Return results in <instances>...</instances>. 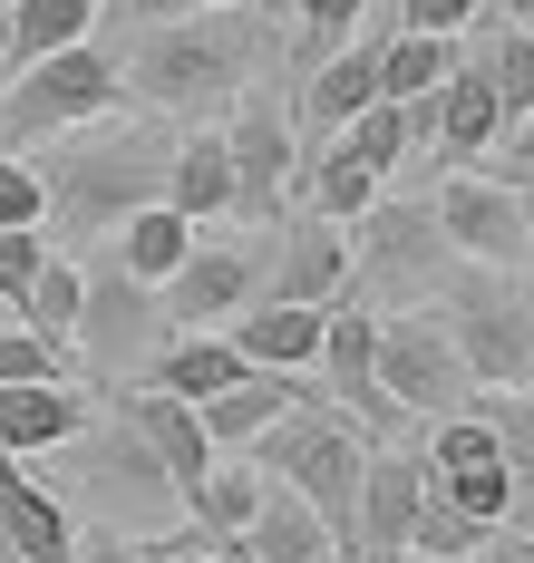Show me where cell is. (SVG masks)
Masks as SVG:
<instances>
[{"label":"cell","mask_w":534,"mask_h":563,"mask_svg":"<svg viewBox=\"0 0 534 563\" xmlns=\"http://www.w3.org/2000/svg\"><path fill=\"white\" fill-rule=\"evenodd\" d=\"M379 195H389V185H379L369 166H351L341 146H331V156L311 166V214H331V224H359V214H369Z\"/></svg>","instance_id":"33"},{"label":"cell","mask_w":534,"mask_h":563,"mask_svg":"<svg viewBox=\"0 0 534 563\" xmlns=\"http://www.w3.org/2000/svg\"><path fill=\"white\" fill-rule=\"evenodd\" d=\"M418 496H427V456H379L359 466V506H351V534H341V554L359 563H399L409 554V525H418Z\"/></svg>","instance_id":"12"},{"label":"cell","mask_w":534,"mask_h":563,"mask_svg":"<svg viewBox=\"0 0 534 563\" xmlns=\"http://www.w3.org/2000/svg\"><path fill=\"white\" fill-rule=\"evenodd\" d=\"M40 263H49V224H0V301H20Z\"/></svg>","instance_id":"37"},{"label":"cell","mask_w":534,"mask_h":563,"mask_svg":"<svg viewBox=\"0 0 534 563\" xmlns=\"http://www.w3.org/2000/svg\"><path fill=\"white\" fill-rule=\"evenodd\" d=\"M369 369H379L389 408H409V418H447V408L476 398V379H467V360H457V340H447L437 311H379Z\"/></svg>","instance_id":"7"},{"label":"cell","mask_w":534,"mask_h":563,"mask_svg":"<svg viewBox=\"0 0 534 563\" xmlns=\"http://www.w3.org/2000/svg\"><path fill=\"white\" fill-rule=\"evenodd\" d=\"M321 563H359V554H341V544H331V554H321Z\"/></svg>","instance_id":"42"},{"label":"cell","mask_w":534,"mask_h":563,"mask_svg":"<svg viewBox=\"0 0 534 563\" xmlns=\"http://www.w3.org/2000/svg\"><path fill=\"white\" fill-rule=\"evenodd\" d=\"M427 224L447 233L457 263H486V273H525V185L486 166H447L437 175V205Z\"/></svg>","instance_id":"8"},{"label":"cell","mask_w":534,"mask_h":563,"mask_svg":"<svg viewBox=\"0 0 534 563\" xmlns=\"http://www.w3.org/2000/svg\"><path fill=\"white\" fill-rule=\"evenodd\" d=\"M224 156H234V224H272V205H282V185H292L301 166H292V126H282V108H272L263 88L234 98Z\"/></svg>","instance_id":"11"},{"label":"cell","mask_w":534,"mask_h":563,"mask_svg":"<svg viewBox=\"0 0 534 563\" xmlns=\"http://www.w3.org/2000/svg\"><path fill=\"white\" fill-rule=\"evenodd\" d=\"M234 563H253V554H234Z\"/></svg>","instance_id":"44"},{"label":"cell","mask_w":534,"mask_h":563,"mask_svg":"<svg viewBox=\"0 0 534 563\" xmlns=\"http://www.w3.org/2000/svg\"><path fill=\"white\" fill-rule=\"evenodd\" d=\"M437 321H447L476 389H525L534 379V291H515V273L457 263L437 282Z\"/></svg>","instance_id":"4"},{"label":"cell","mask_w":534,"mask_h":563,"mask_svg":"<svg viewBox=\"0 0 534 563\" xmlns=\"http://www.w3.org/2000/svg\"><path fill=\"white\" fill-rule=\"evenodd\" d=\"M234 554H253V563H321L331 554V525L301 506L282 476H263V506H253V525L234 534Z\"/></svg>","instance_id":"22"},{"label":"cell","mask_w":534,"mask_h":563,"mask_svg":"<svg viewBox=\"0 0 534 563\" xmlns=\"http://www.w3.org/2000/svg\"><path fill=\"white\" fill-rule=\"evenodd\" d=\"M0 224H49V185L20 146H0Z\"/></svg>","instance_id":"35"},{"label":"cell","mask_w":534,"mask_h":563,"mask_svg":"<svg viewBox=\"0 0 534 563\" xmlns=\"http://www.w3.org/2000/svg\"><path fill=\"white\" fill-rule=\"evenodd\" d=\"M331 146H341L351 166H369L379 185H389V175H399V166L418 156V136H409V108H399V98H369L359 117H341V126H331Z\"/></svg>","instance_id":"28"},{"label":"cell","mask_w":534,"mask_h":563,"mask_svg":"<svg viewBox=\"0 0 534 563\" xmlns=\"http://www.w3.org/2000/svg\"><path fill=\"white\" fill-rule=\"evenodd\" d=\"M292 10H301V68H311L321 49H341L359 20H369V0H292Z\"/></svg>","instance_id":"36"},{"label":"cell","mask_w":534,"mask_h":563,"mask_svg":"<svg viewBox=\"0 0 534 563\" xmlns=\"http://www.w3.org/2000/svg\"><path fill=\"white\" fill-rule=\"evenodd\" d=\"M243 456H253L263 476H282L301 506L331 525V544L351 534V506H359V466H369V438H359L341 408H311V398H301V408H282V418H272V428H263V438H253Z\"/></svg>","instance_id":"3"},{"label":"cell","mask_w":534,"mask_h":563,"mask_svg":"<svg viewBox=\"0 0 534 563\" xmlns=\"http://www.w3.org/2000/svg\"><path fill=\"white\" fill-rule=\"evenodd\" d=\"M88 438V398L68 379H0V456H59Z\"/></svg>","instance_id":"15"},{"label":"cell","mask_w":534,"mask_h":563,"mask_svg":"<svg viewBox=\"0 0 534 563\" xmlns=\"http://www.w3.org/2000/svg\"><path fill=\"white\" fill-rule=\"evenodd\" d=\"M166 205L185 224H234V156H224V126H194L166 156Z\"/></svg>","instance_id":"18"},{"label":"cell","mask_w":534,"mask_h":563,"mask_svg":"<svg viewBox=\"0 0 534 563\" xmlns=\"http://www.w3.org/2000/svg\"><path fill=\"white\" fill-rule=\"evenodd\" d=\"M263 58H272V40H263V20L243 0V10L146 20V40L118 58V78H126V98H146V108H166V117H214V108H234L243 88H253Z\"/></svg>","instance_id":"1"},{"label":"cell","mask_w":534,"mask_h":563,"mask_svg":"<svg viewBox=\"0 0 534 563\" xmlns=\"http://www.w3.org/2000/svg\"><path fill=\"white\" fill-rule=\"evenodd\" d=\"M253 506H263V466H253V456H234V448H224L194 486H185V515H194L204 534H224V544L253 525Z\"/></svg>","instance_id":"25"},{"label":"cell","mask_w":534,"mask_h":563,"mask_svg":"<svg viewBox=\"0 0 534 563\" xmlns=\"http://www.w3.org/2000/svg\"><path fill=\"white\" fill-rule=\"evenodd\" d=\"M78 360H68V340H49V331H0V379H68Z\"/></svg>","instance_id":"34"},{"label":"cell","mask_w":534,"mask_h":563,"mask_svg":"<svg viewBox=\"0 0 534 563\" xmlns=\"http://www.w3.org/2000/svg\"><path fill=\"white\" fill-rule=\"evenodd\" d=\"M379 40L389 30H369V40H341V49L311 58V88H301V126H341V117H359L369 98H379Z\"/></svg>","instance_id":"20"},{"label":"cell","mask_w":534,"mask_h":563,"mask_svg":"<svg viewBox=\"0 0 534 563\" xmlns=\"http://www.w3.org/2000/svg\"><path fill=\"white\" fill-rule=\"evenodd\" d=\"M282 408H301V389H292V369H243L234 389H214L204 398V408H194V418H204V438H214V448H253V438H263V428H272V418H282Z\"/></svg>","instance_id":"23"},{"label":"cell","mask_w":534,"mask_h":563,"mask_svg":"<svg viewBox=\"0 0 534 563\" xmlns=\"http://www.w3.org/2000/svg\"><path fill=\"white\" fill-rule=\"evenodd\" d=\"M496 0H399V30H476Z\"/></svg>","instance_id":"38"},{"label":"cell","mask_w":534,"mask_h":563,"mask_svg":"<svg viewBox=\"0 0 534 563\" xmlns=\"http://www.w3.org/2000/svg\"><path fill=\"white\" fill-rule=\"evenodd\" d=\"M496 146H505V156H515V175H534V108L515 117V126H505V136H496Z\"/></svg>","instance_id":"39"},{"label":"cell","mask_w":534,"mask_h":563,"mask_svg":"<svg viewBox=\"0 0 534 563\" xmlns=\"http://www.w3.org/2000/svg\"><path fill=\"white\" fill-rule=\"evenodd\" d=\"M525 185V273H534V175H515Z\"/></svg>","instance_id":"41"},{"label":"cell","mask_w":534,"mask_h":563,"mask_svg":"<svg viewBox=\"0 0 534 563\" xmlns=\"http://www.w3.org/2000/svg\"><path fill=\"white\" fill-rule=\"evenodd\" d=\"M515 20H525V30H534V0H525V10H515Z\"/></svg>","instance_id":"43"},{"label":"cell","mask_w":534,"mask_h":563,"mask_svg":"<svg viewBox=\"0 0 534 563\" xmlns=\"http://www.w3.org/2000/svg\"><path fill=\"white\" fill-rule=\"evenodd\" d=\"M437 496L457 515H476V525H505V515L525 506V486H515V466L505 456H486V466H457V476H437Z\"/></svg>","instance_id":"31"},{"label":"cell","mask_w":534,"mask_h":563,"mask_svg":"<svg viewBox=\"0 0 534 563\" xmlns=\"http://www.w3.org/2000/svg\"><path fill=\"white\" fill-rule=\"evenodd\" d=\"M263 291H282V301H341L351 291V224L292 214L282 224V253L263 263Z\"/></svg>","instance_id":"14"},{"label":"cell","mask_w":534,"mask_h":563,"mask_svg":"<svg viewBox=\"0 0 534 563\" xmlns=\"http://www.w3.org/2000/svg\"><path fill=\"white\" fill-rule=\"evenodd\" d=\"M457 58H467L476 78L496 88L505 126H515V117L534 108V30H525V20H486V40H476V49H457Z\"/></svg>","instance_id":"27"},{"label":"cell","mask_w":534,"mask_h":563,"mask_svg":"<svg viewBox=\"0 0 534 563\" xmlns=\"http://www.w3.org/2000/svg\"><path fill=\"white\" fill-rule=\"evenodd\" d=\"M166 331V311H156V291H146V282H88V301H78V340H88V350H98V360H136V350H146V340Z\"/></svg>","instance_id":"19"},{"label":"cell","mask_w":534,"mask_h":563,"mask_svg":"<svg viewBox=\"0 0 534 563\" xmlns=\"http://www.w3.org/2000/svg\"><path fill=\"white\" fill-rule=\"evenodd\" d=\"M98 10H108V0H10V20H0V58L20 68V58L68 49V40L98 30Z\"/></svg>","instance_id":"26"},{"label":"cell","mask_w":534,"mask_h":563,"mask_svg":"<svg viewBox=\"0 0 534 563\" xmlns=\"http://www.w3.org/2000/svg\"><path fill=\"white\" fill-rule=\"evenodd\" d=\"M126 428H136V438H146V456L166 466L176 506H185V486H194V476H204V466L224 456L214 438H204V418H194L185 398H166V389H136V398H126Z\"/></svg>","instance_id":"17"},{"label":"cell","mask_w":534,"mask_h":563,"mask_svg":"<svg viewBox=\"0 0 534 563\" xmlns=\"http://www.w3.org/2000/svg\"><path fill=\"white\" fill-rule=\"evenodd\" d=\"M476 418L496 428V456L515 466V486H534V379H525V389H486V398H476Z\"/></svg>","instance_id":"32"},{"label":"cell","mask_w":534,"mask_h":563,"mask_svg":"<svg viewBox=\"0 0 534 563\" xmlns=\"http://www.w3.org/2000/svg\"><path fill=\"white\" fill-rule=\"evenodd\" d=\"M78 301H88V273H78V263H59V253H49V263H40V273L20 282V301H10V311H20V321H30V331H49V340H68V350H78Z\"/></svg>","instance_id":"30"},{"label":"cell","mask_w":534,"mask_h":563,"mask_svg":"<svg viewBox=\"0 0 534 563\" xmlns=\"http://www.w3.org/2000/svg\"><path fill=\"white\" fill-rule=\"evenodd\" d=\"M457 273V253H447V233L427 224V205H369L351 224V301H409V291H437V282Z\"/></svg>","instance_id":"6"},{"label":"cell","mask_w":534,"mask_h":563,"mask_svg":"<svg viewBox=\"0 0 534 563\" xmlns=\"http://www.w3.org/2000/svg\"><path fill=\"white\" fill-rule=\"evenodd\" d=\"M234 350L253 369H311V350H321V301H282V291L243 301L234 311Z\"/></svg>","instance_id":"21"},{"label":"cell","mask_w":534,"mask_h":563,"mask_svg":"<svg viewBox=\"0 0 534 563\" xmlns=\"http://www.w3.org/2000/svg\"><path fill=\"white\" fill-rule=\"evenodd\" d=\"M369 340H379V311H369V301H321V350H311V369H321V389L341 398V418L379 448V428H389L399 408H389L379 369H369Z\"/></svg>","instance_id":"10"},{"label":"cell","mask_w":534,"mask_h":563,"mask_svg":"<svg viewBox=\"0 0 534 563\" xmlns=\"http://www.w3.org/2000/svg\"><path fill=\"white\" fill-rule=\"evenodd\" d=\"M185 243H194V224H185L176 205L156 195V205H136V214H118V273L156 291V282H166V273L185 263Z\"/></svg>","instance_id":"24"},{"label":"cell","mask_w":534,"mask_h":563,"mask_svg":"<svg viewBox=\"0 0 534 563\" xmlns=\"http://www.w3.org/2000/svg\"><path fill=\"white\" fill-rule=\"evenodd\" d=\"M243 301H263V253L253 243H185V263L156 282L166 331H214V321H234Z\"/></svg>","instance_id":"9"},{"label":"cell","mask_w":534,"mask_h":563,"mask_svg":"<svg viewBox=\"0 0 534 563\" xmlns=\"http://www.w3.org/2000/svg\"><path fill=\"white\" fill-rule=\"evenodd\" d=\"M166 156H176V136H156V126H108V117L68 126V156L40 166L49 224H108V214L156 205L166 195Z\"/></svg>","instance_id":"2"},{"label":"cell","mask_w":534,"mask_h":563,"mask_svg":"<svg viewBox=\"0 0 534 563\" xmlns=\"http://www.w3.org/2000/svg\"><path fill=\"white\" fill-rule=\"evenodd\" d=\"M126 108V78L108 49L68 40L49 58H20V78L0 88V146H40V136H68L88 117H118Z\"/></svg>","instance_id":"5"},{"label":"cell","mask_w":534,"mask_h":563,"mask_svg":"<svg viewBox=\"0 0 534 563\" xmlns=\"http://www.w3.org/2000/svg\"><path fill=\"white\" fill-rule=\"evenodd\" d=\"M427 108H437V126H427V156H447V166H476L496 136H505V108H496V88L476 78L467 58L427 88Z\"/></svg>","instance_id":"16"},{"label":"cell","mask_w":534,"mask_h":563,"mask_svg":"<svg viewBox=\"0 0 534 563\" xmlns=\"http://www.w3.org/2000/svg\"><path fill=\"white\" fill-rule=\"evenodd\" d=\"M457 68V30H389L379 40V98H427Z\"/></svg>","instance_id":"29"},{"label":"cell","mask_w":534,"mask_h":563,"mask_svg":"<svg viewBox=\"0 0 534 563\" xmlns=\"http://www.w3.org/2000/svg\"><path fill=\"white\" fill-rule=\"evenodd\" d=\"M0 563H78V515L30 476V456H0Z\"/></svg>","instance_id":"13"},{"label":"cell","mask_w":534,"mask_h":563,"mask_svg":"<svg viewBox=\"0 0 534 563\" xmlns=\"http://www.w3.org/2000/svg\"><path fill=\"white\" fill-rule=\"evenodd\" d=\"M176 10H243V0H136V20H176Z\"/></svg>","instance_id":"40"}]
</instances>
